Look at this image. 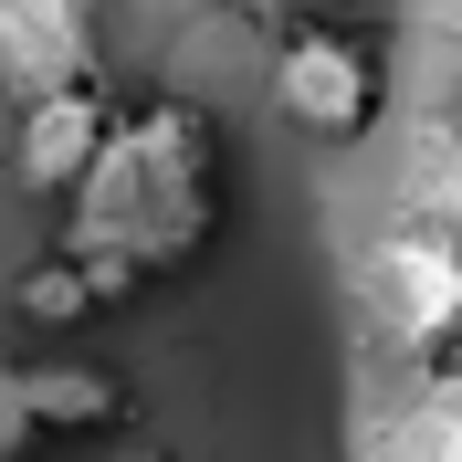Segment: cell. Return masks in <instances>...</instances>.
<instances>
[{
    "instance_id": "obj_1",
    "label": "cell",
    "mask_w": 462,
    "mask_h": 462,
    "mask_svg": "<svg viewBox=\"0 0 462 462\" xmlns=\"http://www.w3.org/2000/svg\"><path fill=\"white\" fill-rule=\"evenodd\" d=\"M74 200V231L126 294L169 284L221 242V210H231V169H221V137H210L200 106L179 95H116L106 137H95L85 179L63 189Z\"/></svg>"
},
{
    "instance_id": "obj_6",
    "label": "cell",
    "mask_w": 462,
    "mask_h": 462,
    "mask_svg": "<svg viewBox=\"0 0 462 462\" xmlns=\"http://www.w3.org/2000/svg\"><path fill=\"white\" fill-rule=\"evenodd\" d=\"M126 378L116 368H95V357H42V368H11V420L22 431H42V441H95V431H116L126 420Z\"/></svg>"
},
{
    "instance_id": "obj_5",
    "label": "cell",
    "mask_w": 462,
    "mask_h": 462,
    "mask_svg": "<svg viewBox=\"0 0 462 462\" xmlns=\"http://www.w3.org/2000/svg\"><path fill=\"white\" fill-rule=\"evenodd\" d=\"M106 74V0H0V95Z\"/></svg>"
},
{
    "instance_id": "obj_8",
    "label": "cell",
    "mask_w": 462,
    "mask_h": 462,
    "mask_svg": "<svg viewBox=\"0 0 462 462\" xmlns=\"http://www.w3.org/2000/svg\"><path fill=\"white\" fill-rule=\"evenodd\" d=\"M253 11H316V0H253Z\"/></svg>"
},
{
    "instance_id": "obj_3",
    "label": "cell",
    "mask_w": 462,
    "mask_h": 462,
    "mask_svg": "<svg viewBox=\"0 0 462 462\" xmlns=\"http://www.w3.org/2000/svg\"><path fill=\"white\" fill-rule=\"evenodd\" d=\"M368 284V337L410 368H452L462 357V221H389L357 263Z\"/></svg>"
},
{
    "instance_id": "obj_7",
    "label": "cell",
    "mask_w": 462,
    "mask_h": 462,
    "mask_svg": "<svg viewBox=\"0 0 462 462\" xmlns=\"http://www.w3.org/2000/svg\"><path fill=\"white\" fill-rule=\"evenodd\" d=\"M116 305H137V294L116 284L85 242H53L42 263H22V273H11V316H22L32 337H85V326L116 316Z\"/></svg>"
},
{
    "instance_id": "obj_2",
    "label": "cell",
    "mask_w": 462,
    "mask_h": 462,
    "mask_svg": "<svg viewBox=\"0 0 462 462\" xmlns=\"http://www.w3.org/2000/svg\"><path fill=\"white\" fill-rule=\"evenodd\" d=\"M263 95H273V116H284L294 137L357 147L378 126V106H389V74H378V42H368V32L326 22V0H316V11H273Z\"/></svg>"
},
{
    "instance_id": "obj_4",
    "label": "cell",
    "mask_w": 462,
    "mask_h": 462,
    "mask_svg": "<svg viewBox=\"0 0 462 462\" xmlns=\"http://www.w3.org/2000/svg\"><path fill=\"white\" fill-rule=\"evenodd\" d=\"M106 116H116V85H106V74H74V85L22 95V106H11V189H22V200H63V189L85 179Z\"/></svg>"
}]
</instances>
